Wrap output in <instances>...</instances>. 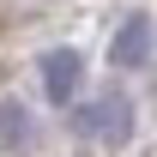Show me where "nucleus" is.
<instances>
[{
	"instance_id": "f257e3e1",
	"label": "nucleus",
	"mask_w": 157,
	"mask_h": 157,
	"mask_svg": "<svg viewBox=\"0 0 157 157\" xmlns=\"http://www.w3.org/2000/svg\"><path fill=\"white\" fill-rule=\"evenodd\" d=\"M42 91L55 103H73V91H78V55L73 48H55V55L42 60Z\"/></svg>"
},
{
	"instance_id": "f03ea898",
	"label": "nucleus",
	"mask_w": 157,
	"mask_h": 157,
	"mask_svg": "<svg viewBox=\"0 0 157 157\" xmlns=\"http://www.w3.org/2000/svg\"><path fill=\"white\" fill-rule=\"evenodd\" d=\"M78 127H85V133H97V139H121V133H127V103H121V97L91 103V109L78 115Z\"/></svg>"
},
{
	"instance_id": "7ed1b4c3",
	"label": "nucleus",
	"mask_w": 157,
	"mask_h": 157,
	"mask_svg": "<svg viewBox=\"0 0 157 157\" xmlns=\"http://www.w3.org/2000/svg\"><path fill=\"white\" fill-rule=\"evenodd\" d=\"M145 48H151V24H145V18H127L121 36H115V67H139Z\"/></svg>"
}]
</instances>
